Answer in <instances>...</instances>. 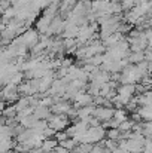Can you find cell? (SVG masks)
I'll return each mask as SVG.
<instances>
[{"instance_id":"obj_1","label":"cell","mask_w":152,"mask_h":153,"mask_svg":"<svg viewBox=\"0 0 152 153\" xmlns=\"http://www.w3.org/2000/svg\"><path fill=\"white\" fill-rule=\"evenodd\" d=\"M69 122H70V119H69L67 114H54V116L49 117L48 126L52 128L54 131L60 132V131H63V129L69 125Z\"/></svg>"},{"instance_id":"obj_2","label":"cell","mask_w":152,"mask_h":153,"mask_svg":"<svg viewBox=\"0 0 152 153\" xmlns=\"http://www.w3.org/2000/svg\"><path fill=\"white\" fill-rule=\"evenodd\" d=\"M22 45L27 48V49H33L37 43H39V36H37V30H33V28H28L22 36H19Z\"/></svg>"},{"instance_id":"obj_3","label":"cell","mask_w":152,"mask_h":153,"mask_svg":"<svg viewBox=\"0 0 152 153\" xmlns=\"http://www.w3.org/2000/svg\"><path fill=\"white\" fill-rule=\"evenodd\" d=\"M113 113H115V108L113 107H96V110H94V117L96 119H99V120H109V119H112L113 117Z\"/></svg>"},{"instance_id":"obj_4","label":"cell","mask_w":152,"mask_h":153,"mask_svg":"<svg viewBox=\"0 0 152 153\" xmlns=\"http://www.w3.org/2000/svg\"><path fill=\"white\" fill-rule=\"evenodd\" d=\"M51 22H52V18L46 16V15H42V16H40V19L36 22L37 33H40V34H46V33H48V30H49Z\"/></svg>"},{"instance_id":"obj_5","label":"cell","mask_w":152,"mask_h":153,"mask_svg":"<svg viewBox=\"0 0 152 153\" xmlns=\"http://www.w3.org/2000/svg\"><path fill=\"white\" fill-rule=\"evenodd\" d=\"M137 113L140 114L142 120L152 122V104H151V105H143V107H139V108H137Z\"/></svg>"},{"instance_id":"obj_6","label":"cell","mask_w":152,"mask_h":153,"mask_svg":"<svg viewBox=\"0 0 152 153\" xmlns=\"http://www.w3.org/2000/svg\"><path fill=\"white\" fill-rule=\"evenodd\" d=\"M124 39V36L121 34V33H113V34H110L104 42H103V45L106 46V48H110V46H115L118 42H121Z\"/></svg>"},{"instance_id":"obj_7","label":"cell","mask_w":152,"mask_h":153,"mask_svg":"<svg viewBox=\"0 0 152 153\" xmlns=\"http://www.w3.org/2000/svg\"><path fill=\"white\" fill-rule=\"evenodd\" d=\"M57 146H58V141H57L55 138H54V140H52V138H46V140H43L40 149H42L45 153H51Z\"/></svg>"},{"instance_id":"obj_8","label":"cell","mask_w":152,"mask_h":153,"mask_svg":"<svg viewBox=\"0 0 152 153\" xmlns=\"http://www.w3.org/2000/svg\"><path fill=\"white\" fill-rule=\"evenodd\" d=\"M128 61H130V64H134V65L145 61V52H130Z\"/></svg>"},{"instance_id":"obj_9","label":"cell","mask_w":152,"mask_h":153,"mask_svg":"<svg viewBox=\"0 0 152 153\" xmlns=\"http://www.w3.org/2000/svg\"><path fill=\"white\" fill-rule=\"evenodd\" d=\"M113 119H115V120H118L119 123H121V122H124V120H127V119H128V116H127V110H125V108H115Z\"/></svg>"},{"instance_id":"obj_10","label":"cell","mask_w":152,"mask_h":153,"mask_svg":"<svg viewBox=\"0 0 152 153\" xmlns=\"http://www.w3.org/2000/svg\"><path fill=\"white\" fill-rule=\"evenodd\" d=\"M106 137L109 140H113V141H118V140H122V132L119 131V128H115V129H109L106 132Z\"/></svg>"},{"instance_id":"obj_11","label":"cell","mask_w":152,"mask_h":153,"mask_svg":"<svg viewBox=\"0 0 152 153\" xmlns=\"http://www.w3.org/2000/svg\"><path fill=\"white\" fill-rule=\"evenodd\" d=\"M133 125H134V122H133L131 119H127V120L121 122V125H119V131H121V132H128V131L133 129Z\"/></svg>"},{"instance_id":"obj_12","label":"cell","mask_w":152,"mask_h":153,"mask_svg":"<svg viewBox=\"0 0 152 153\" xmlns=\"http://www.w3.org/2000/svg\"><path fill=\"white\" fill-rule=\"evenodd\" d=\"M142 126H143V131H142V135L143 137H152V122H142Z\"/></svg>"},{"instance_id":"obj_13","label":"cell","mask_w":152,"mask_h":153,"mask_svg":"<svg viewBox=\"0 0 152 153\" xmlns=\"http://www.w3.org/2000/svg\"><path fill=\"white\" fill-rule=\"evenodd\" d=\"M93 147H94L93 144H81V146H78L76 152L78 153H91Z\"/></svg>"},{"instance_id":"obj_14","label":"cell","mask_w":152,"mask_h":153,"mask_svg":"<svg viewBox=\"0 0 152 153\" xmlns=\"http://www.w3.org/2000/svg\"><path fill=\"white\" fill-rule=\"evenodd\" d=\"M16 113V110H15V107H9V108H6V110H3V114L4 116H7V117H12L13 114Z\"/></svg>"},{"instance_id":"obj_15","label":"cell","mask_w":152,"mask_h":153,"mask_svg":"<svg viewBox=\"0 0 152 153\" xmlns=\"http://www.w3.org/2000/svg\"><path fill=\"white\" fill-rule=\"evenodd\" d=\"M51 153H69V150H67L66 147H63V146H60V144H58V146H57V147H55Z\"/></svg>"},{"instance_id":"obj_16","label":"cell","mask_w":152,"mask_h":153,"mask_svg":"<svg viewBox=\"0 0 152 153\" xmlns=\"http://www.w3.org/2000/svg\"><path fill=\"white\" fill-rule=\"evenodd\" d=\"M4 30H6V24H4V22L0 19V33H3Z\"/></svg>"},{"instance_id":"obj_17","label":"cell","mask_w":152,"mask_h":153,"mask_svg":"<svg viewBox=\"0 0 152 153\" xmlns=\"http://www.w3.org/2000/svg\"><path fill=\"white\" fill-rule=\"evenodd\" d=\"M148 0H134V4L136 6H140V4H143V3H146Z\"/></svg>"},{"instance_id":"obj_18","label":"cell","mask_w":152,"mask_h":153,"mask_svg":"<svg viewBox=\"0 0 152 153\" xmlns=\"http://www.w3.org/2000/svg\"><path fill=\"white\" fill-rule=\"evenodd\" d=\"M0 3H1V0H0Z\"/></svg>"}]
</instances>
